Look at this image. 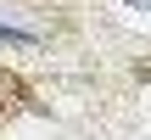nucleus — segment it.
<instances>
[{
    "instance_id": "obj_1",
    "label": "nucleus",
    "mask_w": 151,
    "mask_h": 140,
    "mask_svg": "<svg viewBox=\"0 0 151 140\" xmlns=\"http://www.w3.org/2000/svg\"><path fill=\"white\" fill-rule=\"evenodd\" d=\"M0 39H6V45H34V34H22V28H6V22H0Z\"/></svg>"
},
{
    "instance_id": "obj_2",
    "label": "nucleus",
    "mask_w": 151,
    "mask_h": 140,
    "mask_svg": "<svg viewBox=\"0 0 151 140\" xmlns=\"http://www.w3.org/2000/svg\"><path fill=\"white\" fill-rule=\"evenodd\" d=\"M134 6H151V0H134Z\"/></svg>"
}]
</instances>
